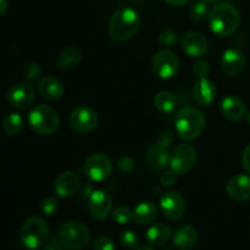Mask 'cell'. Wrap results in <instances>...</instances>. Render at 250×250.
I'll list each match as a JSON object with an SVG mask.
<instances>
[{
  "instance_id": "cell-9",
  "label": "cell",
  "mask_w": 250,
  "mask_h": 250,
  "mask_svg": "<svg viewBox=\"0 0 250 250\" xmlns=\"http://www.w3.org/2000/svg\"><path fill=\"white\" fill-rule=\"evenodd\" d=\"M83 171L93 182H103L111 175L112 163L104 154H93L85 160Z\"/></svg>"
},
{
  "instance_id": "cell-17",
  "label": "cell",
  "mask_w": 250,
  "mask_h": 250,
  "mask_svg": "<svg viewBox=\"0 0 250 250\" xmlns=\"http://www.w3.org/2000/svg\"><path fill=\"white\" fill-rule=\"evenodd\" d=\"M226 192L232 199L237 202L250 200V177L247 175H238L232 177L227 182Z\"/></svg>"
},
{
  "instance_id": "cell-33",
  "label": "cell",
  "mask_w": 250,
  "mask_h": 250,
  "mask_svg": "<svg viewBox=\"0 0 250 250\" xmlns=\"http://www.w3.org/2000/svg\"><path fill=\"white\" fill-rule=\"evenodd\" d=\"M24 78H26L27 82H34V81L38 80L42 75V67L41 65H38L37 62H31L24 67L23 71Z\"/></svg>"
},
{
  "instance_id": "cell-8",
  "label": "cell",
  "mask_w": 250,
  "mask_h": 250,
  "mask_svg": "<svg viewBox=\"0 0 250 250\" xmlns=\"http://www.w3.org/2000/svg\"><path fill=\"white\" fill-rule=\"evenodd\" d=\"M197 161V150L188 143L178 144L171 153L170 167L177 175L189 172Z\"/></svg>"
},
{
  "instance_id": "cell-37",
  "label": "cell",
  "mask_w": 250,
  "mask_h": 250,
  "mask_svg": "<svg viewBox=\"0 0 250 250\" xmlns=\"http://www.w3.org/2000/svg\"><path fill=\"white\" fill-rule=\"evenodd\" d=\"M173 139H175V134L170 129H166V131L161 132L158 141H156V144H159L161 146H165V148H170L171 144L173 143Z\"/></svg>"
},
{
  "instance_id": "cell-41",
  "label": "cell",
  "mask_w": 250,
  "mask_h": 250,
  "mask_svg": "<svg viewBox=\"0 0 250 250\" xmlns=\"http://www.w3.org/2000/svg\"><path fill=\"white\" fill-rule=\"evenodd\" d=\"M166 4H168L170 6H183V5L187 4L189 0H164Z\"/></svg>"
},
{
  "instance_id": "cell-14",
  "label": "cell",
  "mask_w": 250,
  "mask_h": 250,
  "mask_svg": "<svg viewBox=\"0 0 250 250\" xmlns=\"http://www.w3.org/2000/svg\"><path fill=\"white\" fill-rule=\"evenodd\" d=\"M246 56L238 49H227L221 58V67L229 77H237L246 70Z\"/></svg>"
},
{
  "instance_id": "cell-43",
  "label": "cell",
  "mask_w": 250,
  "mask_h": 250,
  "mask_svg": "<svg viewBox=\"0 0 250 250\" xmlns=\"http://www.w3.org/2000/svg\"><path fill=\"white\" fill-rule=\"evenodd\" d=\"M137 249H141V250H153V246H141V247H137Z\"/></svg>"
},
{
  "instance_id": "cell-13",
  "label": "cell",
  "mask_w": 250,
  "mask_h": 250,
  "mask_svg": "<svg viewBox=\"0 0 250 250\" xmlns=\"http://www.w3.org/2000/svg\"><path fill=\"white\" fill-rule=\"evenodd\" d=\"M160 210L164 216L168 220H180L185 215L186 203L180 193L168 190L164 193L160 199Z\"/></svg>"
},
{
  "instance_id": "cell-42",
  "label": "cell",
  "mask_w": 250,
  "mask_h": 250,
  "mask_svg": "<svg viewBox=\"0 0 250 250\" xmlns=\"http://www.w3.org/2000/svg\"><path fill=\"white\" fill-rule=\"evenodd\" d=\"M7 10V0H0V16H4Z\"/></svg>"
},
{
  "instance_id": "cell-4",
  "label": "cell",
  "mask_w": 250,
  "mask_h": 250,
  "mask_svg": "<svg viewBox=\"0 0 250 250\" xmlns=\"http://www.w3.org/2000/svg\"><path fill=\"white\" fill-rule=\"evenodd\" d=\"M27 120L29 127L42 136L54 134L60 127V116L56 110L45 104H39L32 107Z\"/></svg>"
},
{
  "instance_id": "cell-2",
  "label": "cell",
  "mask_w": 250,
  "mask_h": 250,
  "mask_svg": "<svg viewBox=\"0 0 250 250\" xmlns=\"http://www.w3.org/2000/svg\"><path fill=\"white\" fill-rule=\"evenodd\" d=\"M209 24L216 36L229 37L238 29L241 24V14L233 5L220 2L210 10Z\"/></svg>"
},
{
  "instance_id": "cell-18",
  "label": "cell",
  "mask_w": 250,
  "mask_h": 250,
  "mask_svg": "<svg viewBox=\"0 0 250 250\" xmlns=\"http://www.w3.org/2000/svg\"><path fill=\"white\" fill-rule=\"evenodd\" d=\"M220 111L229 121H241L247 116V106L243 100L234 95L224 98L220 105Z\"/></svg>"
},
{
  "instance_id": "cell-22",
  "label": "cell",
  "mask_w": 250,
  "mask_h": 250,
  "mask_svg": "<svg viewBox=\"0 0 250 250\" xmlns=\"http://www.w3.org/2000/svg\"><path fill=\"white\" fill-rule=\"evenodd\" d=\"M173 246L181 250H189L194 248L198 242V232L193 226L186 225L180 227L172 237Z\"/></svg>"
},
{
  "instance_id": "cell-20",
  "label": "cell",
  "mask_w": 250,
  "mask_h": 250,
  "mask_svg": "<svg viewBox=\"0 0 250 250\" xmlns=\"http://www.w3.org/2000/svg\"><path fill=\"white\" fill-rule=\"evenodd\" d=\"M38 90L41 97L46 100H58L63 95V85L61 81H59L53 76H46L39 81Z\"/></svg>"
},
{
  "instance_id": "cell-6",
  "label": "cell",
  "mask_w": 250,
  "mask_h": 250,
  "mask_svg": "<svg viewBox=\"0 0 250 250\" xmlns=\"http://www.w3.org/2000/svg\"><path fill=\"white\" fill-rule=\"evenodd\" d=\"M59 239L63 248L67 249H83L90 239L89 229L80 221H67L60 227Z\"/></svg>"
},
{
  "instance_id": "cell-19",
  "label": "cell",
  "mask_w": 250,
  "mask_h": 250,
  "mask_svg": "<svg viewBox=\"0 0 250 250\" xmlns=\"http://www.w3.org/2000/svg\"><path fill=\"white\" fill-rule=\"evenodd\" d=\"M216 85L214 82L208 80L207 77H202L193 87V98L199 105L208 106L216 99Z\"/></svg>"
},
{
  "instance_id": "cell-40",
  "label": "cell",
  "mask_w": 250,
  "mask_h": 250,
  "mask_svg": "<svg viewBox=\"0 0 250 250\" xmlns=\"http://www.w3.org/2000/svg\"><path fill=\"white\" fill-rule=\"evenodd\" d=\"M62 244H61L60 239L58 241H50L46 246H44V249L45 250H61L62 249Z\"/></svg>"
},
{
  "instance_id": "cell-27",
  "label": "cell",
  "mask_w": 250,
  "mask_h": 250,
  "mask_svg": "<svg viewBox=\"0 0 250 250\" xmlns=\"http://www.w3.org/2000/svg\"><path fill=\"white\" fill-rule=\"evenodd\" d=\"M23 128V119L17 112L7 115L2 121V131L7 136H17Z\"/></svg>"
},
{
  "instance_id": "cell-7",
  "label": "cell",
  "mask_w": 250,
  "mask_h": 250,
  "mask_svg": "<svg viewBox=\"0 0 250 250\" xmlns=\"http://www.w3.org/2000/svg\"><path fill=\"white\" fill-rule=\"evenodd\" d=\"M151 66H153V72L155 73L156 77L161 80H170L177 75L178 68H180V60L173 51L164 49L154 55Z\"/></svg>"
},
{
  "instance_id": "cell-24",
  "label": "cell",
  "mask_w": 250,
  "mask_h": 250,
  "mask_svg": "<svg viewBox=\"0 0 250 250\" xmlns=\"http://www.w3.org/2000/svg\"><path fill=\"white\" fill-rule=\"evenodd\" d=\"M158 217V208L153 202H142L134 208L133 210V221L137 225L146 226L155 221Z\"/></svg>"
},
{
  "instance_id": "cell-16",
  "label": "cell",
  "mask_w": 250,
  "mask_h": 250,
  "mask_svg": "<svg viewBox=\"0 0 250 250\" xmlns=\"http://www.w3.org/2000/svg\"><path fill=\"white\" fill-rule=\"evenodd\" d=\"M55 193L61 198H70L80 189L78 176L72 171H63L58 176L54 186Z\"/></svg>"
},
{
  "instance_id": "cell-26",
  "label": "cell",
  "mask_w": 250,
  "mask_h": 250,
  "mask_svg": "<svg viewBox=\"0 0 250 250\" xmlns=\"http://www.w3.org/2000/svg\"><path fill=\"white\" fill-rule=\"evenodd\" d=\"M154 104H155L156 109L163 114H171L176 109L177 103H176V98L170 92L163 90L155 95Z\"/></svg>"
},
{
  "instance_id": "cell-32",
  "label": "cell",
  "mask_w": 250,
  "mask_h": 250,
  "mask_svg": "<svg viewBox=\"0 0 250 250\" xmlns=\"http://www.w3.org/2000/svg\"><path fill=\"white\" fill-rule=\"evenodd\" d=\"M39 208H41L42 212H43L44 215H48V216H50V215H54L56 211H58L59 200L56 199V198H53V197L45 198L44 200H42Z\"/></svg>"
},
{
  "instance_id": "cell-25",
  "label": "cell",
  "mask_w": 250,
  "mask_h": 250,
  "mask_svg": "<svg viewBox=\"0 0 250 250\" xmlns=\"http://www.w3.org/2000/svg\"><path fill=\"white\" fill-rule=\"evenodd\" d=\"M81 61H82V53L80 49L75 48V46H68L59 54L56 65L61 70L68 71L77 67Z\"/></svg>"
},
{
  "instance_id": "cell-45",
  "label": "cell",
  "mask_w": 250,
  "mask_h": 250,
  "mask_svg": "<svg viewBox=\"0 0 250 250\" xmlns=\"http://www.w3.org/2000/svg\"><path fill=\"white\" fill-rule=\"evenodd\" d=\"M246 119H247V121H248V124L250 125V111L248 112V114H247V116H246Z\"/></svg>"
},
{
  "instance_id": "cell-44",
  "label": "cell",
  "mask_w": 250,
  "mask_h": 250,
  "mask_svg": "<svg viewBox=\"0 0 250 250\" xmlns=\"http://www.w3.org/2000/svg\"><path fill=\"white\" fill-rule=\"evenodd\" d=\"M205 2H209V4H214V2H217L220 1V0H204Z\"/></svg>"
},
{
  "instance_id": "cell-15",
  "label": "cell",
  "mask_w": 250,
  "mask_h": 250,
  "mask_svg": "<svg viewBox=\"0 0 250 250\" xmlns=\"http://www.w3.org/2000/svg\"><path fill=\"white\" fill-rule=\"evenodd\" d=\"M183 51L190 58L200 59L207 54L208 39L199 32H188L182 39Z\"/></svg>"
},
{
  "instance_id": "cell-36",
  "label": "cell",
  "mask_w": 250,
  "mask_h": 250,
  "mask_svg": "<svg viewBox=\"0 0 250 250\" xmlns=\"http://www.w3.org/2000/svg\"><path fill=\"white\" fill-rule=\"evenodd\" d=\"M176 181H177V173L173 170H166L161 173L160 182L165 187H172L176 183Z\"/></svg>"
},
{
  "instance_id": "cell-21",
  "label": "cell",
  "mask_w": 250,
  "mask_h": 250,
  "mask_svg": "<svg viewBox=\"0 0 250 250\" xmlns=\"http://www.w3.org/2000/svg\"><path fill=\"white\" fill-rule=\"evenodd\" d=\"M170 148H165L155 143V146H151L146 154V161H148L149 167L153 171H163L167 165H170L171 153L168 150Z\"/></svg>"
},
{
  "instance_id": "cell-29",
  "label": "cell",
  "mask_w": 250,
  "mask_h": 250,
  "mask_svg": "<svg viewBox=\"0 0 250 250\" xmlns=\"http://www.w3.org/2000/svg\"><path fill=\"white\" fill-rule=\"evenodd\" d=\"M139 243L138 234L133 232L132 229L124 231L120 234V244L126 249H137Z\"/></svg>"
},
{
  "instance_id": "cell-30",
  "label": "cell",
  "mask_w": 250,
  "mask_h": 250,
  "mask_svg": "<svg viewBox=\"0 0 250 250\" xmlns=\"http://www.w3.org/2000/svg\"><path fill=\"white\" fill-rule=\"evenodd\" d=\"M208 15V7L205 1H195L194 4L190 6L189 16L193 21H203Z\"/></svg>"
},
{
  "instance_id": "cell-23",
  "label": "cell",
  "mask_w": 250,
  "mask_h": 250,
  "mask_svg": "<svg viewBox=\"0 0 250 250\" xmlns=\"http://www.w3.org/2000/svg\"><path fill=\"white\" fill-rule=\"evenodd\" d=\"M172 237V231L168 225L159 222L149 227L146 232V241L153 247H163Z\"/></svg>"
},
{
  "instance_id": "cell-34",
  "label": "cell",
  "mask_w": 250,
  "mask_h": 250,
  "mask_svg": "<svg viewBox=\"0 0 250 250\" xmlns=\"http://www.w3.org/2000/svg\"><path fill=\"white\" fill-rule=\"evenodd\" d=\"M93 249L94 250H114L115 243L111 238L106 236H99L93 241Z\"/></svg>"
},
{
  "instance_id": "cell-35",
  "label": "cell",
  "mask_w": 250,
  "mask_h": 250,
  "mask_svg": "<svg viewBox=\"0 0 250 250\" xmlns=\"http://www.w3.org/2000/svg\"><path fill=\"white\" fill-rule=\"evenodd\" d=\"M193 72H194V75L198 76L199 78L207 77L210 72L209 62L205 60H202V59L195 61V63L193 65Z\"/></svg>"
},
{
  "instance_id": "cell-3",
  "label": "cell",
  "mask_w": 250,
  "mask_h": 250,
  "mask_svg": "<svg viewBox=\"0 0 250 250\" xmlns=\"http://www.w3.org/2000/svg\"><path fill=\"white\" fill-rule=\"evenodd\" d=\"M207 126V119L199 109L193 106H183L176 114L175 127L178 137L186 142H190L202 136Z\"/></svg>"
},
{
  "instance_id": "cell-31",
  "label": "cell",
  "mask_w": 250,
  "mask_h": 250,
  "mask_svg": "<svg viewBox=\"0 0 250 250\" xmlns=\"http://www.w3.org/2000/svg\"><path fill=\"white\" fill-rule=\"evenodd\" d=\"M158 42L161 46H166V48H170L173 46V44L177 42V32H175L173 29H164L159 33Z\"/></svg>"
},
{
  "instance_id": "cell-1",
  "label": "cell",
  "mask_w": 250,
  "mask_h": 250,
  "mask_svg": "<svg viewBox=\"0 0 250 250\" xmlns=\"http://www.w3.org/2000/svg\"><path fill=\"white\" fill-rule=\"evenodd\" d=\"M141 27V17L136 10L124 7L114 12L109 22V36L116 43L133 38Z\"/></svg>"
},
{
  "instance_id": "cell-28",
  "label": "cell",
  "mask_w": 250,
  "mask_h": 250,
  "mask_svg": "<svg viewBox=\"0 0 250 250\" xmlns=\"http://www.w3.org/2000/svg\"><path fill=\"white\" fill-rule=\"evenodd\" d=\"M112 220L119 225H126L133 220V210L126 205H119L112 210Z\"/></svg>"
},
{
  "instance_id": "cell-5",
  "label": "cell",
  "mask_w": 250,
  "mask_h": 250,
  "mask_svg": "<svg viewBox=\"0 0 250 250\" xmlns=\"http://www.w3.org/2000/svg\"><path fill=\"white\" fill-rule=\"evenodd\" d=\"M49 237V227L39 216H31L23 222L20 231V241L27 249H39L45 246Z\"/></svg>"
},
{
  "instance_id": "cell-11",
  "label": "cell",
  "mask_w": 250,
  "mask_h": 250,
  "mask_svg": "<svg viewBox=\"0 0 250 250\" xmlns=\"http://www.w3.org/2000/svg\"><path fill=\"white\" fill-rule=\"evenodd\" d=\"M88 211L93 219L104 221L112 212L111 195L103 189L94 190L88 199Z\"/></svg>"
},
{
  "instance_id": "cell-12",
  "label": "cell",
  "mask_w": 250,
  "mask_h": 250,
  "mask_svg": "<svg viewBox=\"0 0 250 250\" xmlns=\"http://www.w3.org/2000/svg\"><path fill=\"white\" fill-rule=\"evenodd\" d=\"M97 112L88 106H80L71 112L70 125L78 133H89L98 126Z\"/></svg>"
},
{
  "instance_id": "cell-10",
  "label": "cell",
  "mask_w": 250,
  "mask_h": 250,
  "mask_svg": "<svg viewBox=\"0 0 250 250\" xmlns=\"http://www.w3.org/2000/svg\"><path fill=\"white\" fill-rule=\"evenodd\" d=\"M36 100V90L27 83H16L6 90V102L16 109H27Z\"/></svg>"
},
{
  "instance_id": "cell-38",
  "label": "cell",
  "mask_w": 250,
  "mask_h": 250,
  "mask_svg": "<svg viewBox=\"0 0 250 250\" xmlns=\"http://www.w3.org/2000/svg\"><path fill=\"white\" fill-rule=\"evenodd\" d=\"M117 166H119V170L124 173H131L134 168V163L129 156H121L119 159V163H117Z\"/></svg>"
},
{
  "instance_id": "cell-39",
  "label": "cell",
  "mask_w": 250,
  "mask_h": 250,
  "mask_svg": "<svg viewBox=\"0 0 250 250\" xmlns=\"http://www.w3.org/2000/svg\"><path fill=\"white\" fill-rule=\"evenodd\" d=\"M242 164H243L244 168L247 170V172L250 173V143L246 146V149L243 150V155H242Z\"/></svg>"
}]
</instances>
